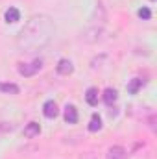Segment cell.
Here are the masks:
<instances>
[{"instance_id": "1", "label": "cell", "mask_w": 157, "mask_h": 159, "mask_svg": "<svg viewBox=\"0 0 157 159\" xmlns=\"http://www.w3.org/2000/svg\"><path fill=\"white\" fill-rule=\"evenodd\" d=\"M54 32H56V26H54V20L48 15H43V13L41 15H34L24 24V28L19 32L17 46L22 52L41 50L52 41Z\"/></svg>"}, {"instance_id": "2", "label": "cell", "mask_w": 157, "mask_h": 159, "mask_svg": "<svg viewBox=\"0 0 157 159\" xmlns=\"http://www.w3.org/2000/svg\"><path fill=\"white\" fill-rule=\"evenodd\" d=\"M43 69V61L41 59H34L30 63H20L19 65V74L24 76V78H30V76H35Z\"/></svg>"}, {"instance_id": "3", "label": "cell", "mask_w": 157, "mask_h": 159, "mask_svg": "<svg viewBox=\"0 0 157 159\" xmlns=\"http://www.w3.org/2000/svg\"><path fill=\"white\" fill-rule=\"evenodd\" d=\"M102 35H104V28L102 26H91V28H87L81 34V41H85V43H96V41L102 39Z\"/></svg>"}, {"instance_id": "4", "label": "cell", "mask_w": 157, "mask_h": 159, "mask_svg": "<svg viewBox=\"0 0 157 159\" xmlns=\"http://www.w3.org/2000/svg\"><path fill=\"white\" fill-rule=\"evenodd\" d=\"M56 70H57V74H61V76H69V74H72L74 65H72L70 59H59L57 65H56Z\"/></svg>"}, {"instance_id": "5", "label": "cell", "mask_w": 157, "mask_h": 159, "mask_svg": "<svg viewBox=\"0 0 157 159\" xmlns=\"http://www.w3.org/2000/svg\"><path fill=\"white\" fill-rule=\"evenodd\" d=\"M43 113H44V117H46V119H56V117H57V113H59L57 104H56L54 100H46V102H44V106H43Z\"/></svg>"}, {"instance_id": "6", "label": "cell", "mask_w": 157, "mask_h": 159, "mask_svg": "<svg viewBox=\"0 0 157 159\" xmlns=\"http://www.w3.org/2000/svg\"><path fill=\"white\" fill-rule=\"evenodd\" d=\"M65 122L67 124H76L78 122V109L72 104H67L65 107Z\"/></svg>"}, {"instance_id": "7", "label": "cell", "mask_w": 157, "mask_h": 159, "mask_svg": "<svg viewBox=\"0 0 157 159\" xmlns=\"http://www.w3.org/2000/svg\"><path fill=\"white\" fill-rule=\"evenodd\" d=\"M4 20H6L7 24H15L17 20H20V11H19L17 7H9V9H6V13H4Z\"/></svg>"}, {"instance_id": "8", "label": "cell", "mask_w": 157, "mask_h": 159, "mask_svg": "<svg viewBox=\"0 0 157 159\" xmlns=\"http://www.w3.org/2000/svg\"><path fill=\"white\" fill-rule=\"evenodd\" d=\"M39 133H41L39 122H34V120H32V122H28V124L24 126V135H26V137L32 139V137H37Z\"/></svg>"}, {"instance_id": "9", "label": "cell", "mask_w": 157, "mask_h": 159, "mask_svg": "<svg viewBox=\"0 0 157 159\" xmlns=\"http://www.w3.org/2000/svg\"><path fill=\"white\" fill-rule=\"evenodd\" d=\"M105 159H126V148L124 146H111L107 150Z\"/></svg>"}, {"instance_id": "10", "label": "cell", "mask_w": 157, "mask_h": 159, "mask_svg": "<svg viewBox=\"0 0 157 159\" xmlns=\"http://www.w3.org/2000/svg\"><path fill=\"white\" fill-rule=\"evenodd\" d=\"M85 100H87V104L89 106H96L98 104V89L96 87H89L87 91H85Z\"/></svg>"}, {"instance_id": "11", "label": "cell", "mask_w": 157, "mask_h": 159, "mask_svg": "<svg viewBox=\"0 0 157 159\" xmlns=\"http://www.w3.org/2000/svg\"><path fill=\"white\" fill-rule=\"evenodd\" d=\"M117 98H118L117 89H113V87H107V89L104 91V102H105L107 106H113V104L117 102Z\"/></svg>"}, {"instance_id": "12", "label": "cell", "mask_w": 157, "mask_h": 159, "mask_svg": "<svg viewBox=\"0 0 157 159\" xmlns=\"http://www.w3.org/2000/svg\"><path fill=\"white\" fill-rule=\"evenodd\" d=\"M87 129H89L91 133H96V131H100V129H102V119H100V115H98V113H94V115L91 117V122H89Z\"/></svg>"}, {"instance_id": "13", "label": "cell", "mask_w": 157, "mask_h": 159, "mask_svg": "<svg viewBox=\"0 0 157 159\" xmlns=\"http://www.w3.org/2000/svg\"><path fill=\"white\" fill-rule=\"evenodd\" d=\"M141 87H142V80L141 78H133L129 83H128V93H129V94H137Z\"/></svg>"}, {"instance_id": "14", "label": "cell", "mask_w": 157, "mask_h": 159, "mask_svg": "<svg viewBox=\"0 0 157 159\" xmlns=\"http://www.w3.org/2000/svg\"><path fill=\"white\" fill-rule=\"evenodd\" d=\"M0 91L2 93H7V94H19V85L15 83H0Z\"/></svg>"}, {"instance_id": "15", "label": "cell", "mask_w": 157, "mask_h": 159, "mask_svg": "<svg viewBox=\"0 0 157 159\" xmlns=\"http://www.w3.org/2000/svg\"><path fill=\"white\" fill-rule=\"evenodd\" d=\"M137 15H139V17H141L142 20H150V19H152V11H150L148 7H141Z\"/></svg>"}, {"instance_id": "16", "label": "cell", "mask_w": 157, "mask_h": 159, "mask_svg": "<svg viewBox=\"0 0 157 159\" xmlns=\"http://www.w3.org/2000/svg\"><path fill=\"white\" fill-rule=\"evenodd\" d=\"M152 2H155V0H152Z\"/></svg>"}]
</instances>
